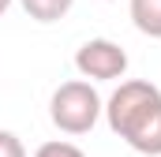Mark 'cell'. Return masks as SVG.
<instances>
[{
	"label": "cell",
	"mask_w": 161,
	"mask_h": 157,
	"mask_svg": "<svg viewBox=\"0 0 161 157\" xmlns=\"http://www.w3.org/2000/svg\"><path fill=\"white\" fill-rule=\"evenodd\" d=\"M105 120L113 135H120L135 154L161 157V90L146 78H127L120 82L109 101Z\"/></svg>",
	"instance_id": "obj_1"
},
{
	"label": "cell",
	"mask_w": 161,
	"mask_h": 157,
	"mask_svg": "<svg viewBox=\"0 0 161 157\" xmlns=\"http://www.w3.org/2000/svg\"><path fill=\"white\" fill-rule=\"evenodd\" d=\"M105 112V101L97 97L94 82L86 78H71V82H60L49 97V120L64 131V135H86L94 131V123Z\"/></svg>",
	"instance_id": "obj_2"
},
{
	"label": "cell",
	"mask_w": 161,
	"mask_h": 157,
	"mask_svg": "<svg viewBox=\"0 0 161 157\" xmlns=\"http://www.w3.org/2000/svg\"><path fill=\"white\" fill-rule=\"evenodd\" d=\"M75 71H79L86 82H113V78L127 75V52L124 45L109 38H90L79 45L75 52Z\"/></svg>",
	"instance_id": "obj_3"
},
{
	"label": "cell",
	"mask_w": 161,
	"mask_h": 157,
	"mask_svg": "<svg viewBox=\"0 0 161 157\" xmlns=\"http://www.w3.org/2000/svg\"><path fill=\"white\" fill-rule=\"evenodd\" d=\"M127 8H131V23L139 34L161 38V0H127Z\"/></svg>",
	"instance_id": "obj_4"
},
{
	"label": "cell",
	"mask_w": 161,
	"mask_h": 157,
	"mask_svg": "<svg viewBox=\"0 0 161 157\" xmlns=\"http://www.w3.org/2000/svg\"><path fill=\"white\" fill-rule=\"evenodd\" d=\"M71 8H75V0H23V11L34 23H60Z\"/></svg>",
	"instance_id": "obj_5"
},
{
	"label": "cell",
	"mask_w": 161,
	"mask_h": 157,
	"mask_svg": "<svg viewBox=\"0 0 161 157\" xmlns=\"http://www.w3.org/2000/svg\"><path fill=\"white\" fill-rule=\"evenodd\" d=\"M34 157H86L75 146V142H64V138H53V142H41L38 150H34Z\"/></svg>",
	"instance_id": "obj_6"
},
{
	"label": "cell",
	"mask_w": 161,
	"mask_h": 157,
	"mask_svg": "<svg viewBox=\"0 0 161 157\" xmlns=\"http://www.w3.org/2000/svg\"><path fill=\"white\" fill-rule=\"evenodd\" d=\"M0 157H26V146L15 131H4L0 127Z\"/></svg>",
	"instance_id": "obj_7"
},
{
	"label": "cell",
	"mask_w": 161,
	"mask_h": 157,
	"mask_svg": "<svg viewBox=\"0 0 161 157\" xmlns=\"http://www.w3.org/2000/svg\"><path fill=\"white\" fill-rule=\"evenodd\" d=\"M8 8H11V0H0V15H4V11H8Z\"/></svg>",
	"instance_id": "obj_8"
}]
</instances>
